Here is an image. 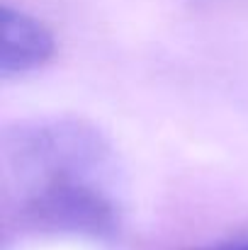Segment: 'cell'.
I'll list each match as a JSON object with an SVG mask.
<instances>
[{
  "label": "cell",
  "instance_id": "277c9868",
  "mask_svg": "<svg viewBox=\"0 0 248 250\" xmlns=\"http://www.w3.org/2000/svg\"><path fill=\"white\" fill-rule=\"evenodd\" d=\"M192 250H248V233H239L234 238H226V241H219L212 246H200Z\"/></svg>",
  "mask_w": 248,
  "mask_h": 250
},
{
  "label": "cell",
  "instance_id": "7a4b0ae2",
  "mask_svg": "<svg viewBox=\"0 0 248 250\" xmlns=\"http://www.w3.org/2000/svg\"><path fill=\"white\" fill-rule=\"evenodd\" d=\"M7 226L22 233L107 238L119 226L110 185L61 182L7 197Z\"/></svg>",
  "mask_w": 248,
  "mask_h": 250
},
{
  "label": "cell",
  "instance_id": "6da1fadb",
  "mask_svg": "<svg viewBox=\"0 0 248 250\" xmlns=\"http://www.w3.org/2000/svg\"><path fill=\"white\" fill-rule=\"evenodd\" d=\"M114 153L105 134L76 117H39L20 122L2 136V182L20 194L59 182L112 185Z\"/></svg>",
  "mask_w": 248,
  "mask_h": 250
},
{
  "label": "cell",
  "instance_id": "3957f363",
  "mask_svg": "<svg viewBox=\"0 0 248 250\" xmlns=\"http://www.w3.org/2000/svg\"><path fill=\"white\" fill-rule=\"evenodd\" d=\"M56 54L54 32L37 17L15 10L10 5L2 7V54H0V73L5 81L29 76L42 71Z\"/></svg>",
  "mask_w": 248,
  "mask_h": 250
}]
</instances>
